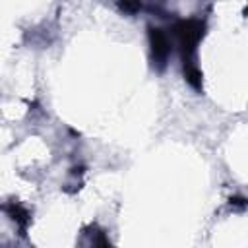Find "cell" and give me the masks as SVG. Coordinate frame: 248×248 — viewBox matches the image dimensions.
<instances>
[{
    "label": "cell",
    "mask_w": 248,
    "mask_h": 248,
    "mask_svg": "<svg viewBox=\"0 0 248 248\" xmlns=\"http://www.w3.org/2000/svg\"><path fill=\"white\" fill-rule=\"evenodd\" d=\"M184 78H186V81H188L194 89H202V72L198 70L196 62L184 64Z\"/></svg>",
    "instance_id": "obj_3"
},
{
    "label": "cell",
    "mask_w": 248,
    "mask_h": 248,
    "mask_svg": "<svg viewBox=\"0 0 248 248\" xmlns=\"http://www.w3.org/2000/svg\"><path fill=\"white\" fill-rule=\"evenodd\" d=\"M149 45H151V58L153 64L163 70L167 66L169 54H170V41L167 37V33L159 27H149Z\"/></svg>",
    "instance_id": "obj_2"
},
{
    "label": "cell",
    "mask_w": 248,
    "mask_h": 248,
    "mask_svg": "<svg viewBox=\"0 0 248 248\" xmlns=\"http://www.w3.org/2000/svg\"><path fill=\"white\" fill-rule=\"evenodd\" d=\"M174 37L176 43L180 46V54H182V62L184 64H192L194 62V54H196V46L203 37L205 25L200 19H180L174 27Z\"/></svg>",
    "instance_id": "obj_1"
},
{
    "label": "cell",
    "mask_w": 248,
    "mask_h": 248,
    "mask_svg": "<svg viewBox=\"0 0 248 248\" xmlns=\"http://www.w3.org/2000/svg\"><path fill=\"white\" fill-rule=\"evenodd\" d=\"M6 211L10 213V217L14 219V221H17L19 225H21V229L27 225V221H29V213L21 207V205H17V203H10V205H6Z\"/></svg>",
    "instance_id": "obj_4"
},
{
    "label": "cell",
    "mask_w": 248,
    "mask_h": 248,
    "mask_svg": "<svg viewBox=\"0 0 248 248\" xmlns=\"http://www.w3.org/2000/svg\"><path fill=\"white\" fill-rule=\"evenodd\" d=\"M141 2L140 0H120V8L126 12V14H136L140 10Z\"/></svg>",
    "instance_id": "obj_5"
}]
</instances>
